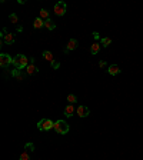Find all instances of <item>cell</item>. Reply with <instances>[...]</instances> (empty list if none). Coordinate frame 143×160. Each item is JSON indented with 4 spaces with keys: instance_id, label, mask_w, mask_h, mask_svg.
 <instances>
[{
    "instance_id": "cell-21",
    "label": "cell",
    "mask_w": 143,
    "mask_h": 160,
    "mask_svg": "<svg viewBox=\"0 0 143 160\" xmlns=\"http://www.w3.org/2000/svg\"><path fill=\"white\" fill-rule=\"evenodd\" d=\"M19 160H30V152L24 149V152L20 154V159Z\"/></svg>"
},
{
    "instance_id": "cell-16",
    "label": "cell",
    "mask_w": 143,
    "mask_h": 160,
    "mask_svg": "<svg viewBox=\"0 0 143 160\" xmlns=\"http://www.w3.org/2000/svg\"><path fill=\"white\" fill-rule=\"evenodd\" d=\"M99 50H100V44H99L97 41H95V43L90 46V53H92V55H97Z\"/></svg>"
},
{
    "instance_id": "cell-10",
    "label": "cell",
    "mask_w": 143,
    "mask_h": 160,
    "mask_svg": "<svg viewBox=\"0 0 143 160\" xmlns=\"http://www.w3.org/2000/svg\"><path fill=\"white\" fill-rule=\"evenodd\" d=\"M37 72H39V69L36 67V64L34 63H30L27 67H26V74H27V76H33V74H36Z\"/></svg>"
},
{
    "instance_id": "cell-7",
    "label": "cell",
    "mask_w": 143,
    "mask_h": 160,
    "mask_svg": "<svg viewBox=\"0 0 143 160\" xmlns=\"http://www.w3.org/2000/svg\"><path fill=\"white\" fill-rule=\"evenodd\" d=\"M1 37H3V43H6V44H13L15 43V34L13 33H7L6 29H3Z\"/></svg>"
},
{
    "instance_id": "cell-1",
    "label": "cell",
    "mask_w": 143,
    "mask_h": 160,
    "mask_svg": "<svg viewBox=\"0 0 143 160\" xmlns=\"http://www.w3.org/2000/svg\"><path fill=\"white\" fill-rule=\"evenodd\" d=\"M29 64H30V59L27 56H24V55H17L16 57H13V66L16 67L17 70L26 69Z\"/></svg>"
},
{
    "instance_id": "cell-18",
    "label": "cell",
    "mask_w": 143,
    "mask_h": 160,
    "mask_svg": "<svg viewBox=\"0 0 143 160\" xmlns=\"http://www.w3.org/2000/svg\"><path fill=\"white\" fill-rule=\"evenodd\" d=\"M9 20H10V23L16 24V26H17V23H19V17H17L16 13H10V15H9Z\"/></svg>"
},
{
    "instance_id": "cell-13",
    "label": "cell",
    "mask_w": 143,
    "mask_h": 160,
    "mask_svg": "<svg viewBox=\"0 0 143 160\" xmlns=\"http://www.w3.org/2000/svg\"><path fill=\"white\" fill-rule=\"evenodd\" d=\"M43 26H45V20H42L40 17H36L34 22H33V27L34 29H42Z\"/></svg>"
},
{
    "instance_id": "cell-15",
    "label": "cell",
    "mask_w": 143,
    "mask_h": 160,
    "mask_svg": "<svg viewBox=\"0 0 143 160\" xmlns=\"http://www.w3.org/2000/svg\"><path fill=\"white\" fill-rule=\"evenodd\" d=\"M43 57L47 60L49 63H52V62L55 60V57H53V55H52V52H49V50H43Z\"/></svg>"
},
{
    "instance_id": "cell-26",
    "label": "cell",
    "mask_w": 143,
    "mask_h": 160,
    "mask_svg": "<svg viewBox=\"0 0 143 160\" xmlns=\"http://www.w3.org/2000/svg\"><path fill=\"white\" fill-rule=\"evenodd\" d=\"M17 3H19V4H24L26 1H24V0H17Z\"/></svg>"
},
{
    "instance_id": "cell-5",
    "label": "cell",
    "mask_w": 143,
    "mask_h": 160,
    "mask_svg": "<svg viewBox=\"0 0 143 160\" xmlns=\"http://www.w3.org/2000/svg\"><path fill=\"white\" fill-rule=\"evenodd\" d=\"M10 64H13V57L7 53H1L0 55V66L1 67H9Z\"/></svg>"
},
{
    "instance_id": "cell-22",
    "label": "cell",
    "mask_w": 143,
    "mask_h": 160,
    "mask_svg": "<svg viewBox=\"0 0 143 160\" xmlns=\"http://www.w3.org/2000/svg\"><path fill=\"white\" fill-rule=\"evenodd\" d=\"M24 149H26V150H29V152H33V150H34V144H33V143H26Z\"/></svg>"
},
{
    "instance_id": "cell-11",
    "label": "cell",
    "mask_w": 143,
    "mask_h": 160,
    "mask_svg": "<svg viewBox=\"0 0 143 160\" xmlns=\"http://www.w3.org/2000/svg\"><path fill=\"white\" fill-rule=\"evenodd\" d=\"M107 73H109L110 76H116V74L120 73V67L117 64H110V66L107 67Z\"/></svg>"
},
{
    "instance_id": "cell-20",
    "label": "cell",
    "mask_w": 143,
    "mask_h": 160,
    "mask_svg": "<svg viewBox=\"0 0 143 160\" xmlns=\"http://www.w3.org/2000/svg\"><path fill=\"white\" fill-rule=\"evenodd\" d=\"M112 43V39L110 37H103V39H100V44L103 46V47H107V46H110Z\"/></svg>"
},
{
    "instance_id": "cell-4",
    "label": "cell",
    "mask_w": 143,
    "mask_h": 160,
    "mask_svg": "<svg viewBox=\"0 0 143 160\" xmlns=\"http://www.w3.org/2000/svg\"><path fill=\"white\" fill-rule=\"evenodd\" d=\"M66 10H67V4L64 3V1H57L55 4V15L56 16H59V17H62L66 15Z\"/></svg>"
},
{
    "instance_id": "cell-24",
    "label": "cell",
    "mask_w": 143,
    "mask_h": 160,
    "mask_svg": "<svg viewBox=\"0 0 143 160\" xmlns=\"http://www.w3.org/2000/svg\"><path fill=\"white\" fill-rule=\"evenodd\" d=\"M99 66H100V67H107V63H106L104 60H100V62H99Z\"/></svg>"
},
{
    "instance_id": "cell-19",
    "label": "cell",
    "mask_w": 143,
    "mask_h": 160,
    "mask_svg": "<svg viewBox=\"0 0 143 160\" xmlns=\"http://www.w3.org/2000/svg\"><path fill=\"white\" fill-rule=\"evenodd\" d=\"M67 102H69L70 104L77 103V96H76V95H73V93H69V95H67Z\"/></svg>"
},
{
    "instance_id": "cell-9",
    "label": "cell",
    "mask_w": 143,
    "mask_h": 160,
    "mask_svg": "<svg viewBox=\"0 0 143 160\" xmlns=\"http://www.w3.org/2000/svg\"><path fill=\"white\" fill-rule=\"evenodd\" d=\"M76 112V107H74V104H67L66 107H64V114H66V117H72L73 114Z\"/></svg>"
},
{
    "instance_id": "cell-2",
    "label": "cell",
    "mask_w": 143,
    "mask_h": 160,
    "mask_svg": "<svg viewBox=\"0 0 143 160\" xmlns=\"http://www.w3.org/2000/svg\"><path fill=\"white\" fill-rule=\"evenodd\" d=\"M55 132L59 135H67L69 133V124L64 121V120H57L55 121Z\"/></svg>"
},
{
    "instance_id": "cell-8",
    "label": "cell",
    "mask_w": 143,
    "mask_h": 160,
    "mask_svg": "<svg viewBox=\"0 0 143 160\" xmlns=\"http://www.w3.org/2000/svg\"><path fill=\"white\" fill-rule=\"evenodd\" d=\"M77 46H79L77 39H70L69 41H67V46H66V49H64V53H70V52H73V50H76Z\"/></svg>"
},
{
    "instance_id": "cell-14",
    "label": "cell",
    "mask_w": 143,
    "mask_h": 160,
    "mask_svg": "<svg viewBox=\"0 0 143 160\" xmlns=\"http://www.w3.org/2000/svg\"><path fill=\"white\" fill-rule=\"evenodd\" d=\"M39 17L42 19V20H45V22L49 20V19H50V16H49V10H46V9H42V10L39 12Z\"/></svg>"
},
{
    "instance_id": "cell-6",
    "label": "cell",
    "mask_w": 143,
    "mask_h": 160,
    "mask_svg": "<svg viewBox=\"0 0 143 160\" xmlns=\"http://www.w3.org/2000/svg\"><path fill=\"white\" fill-rule=\"evenodd\" d=\"M76 112H77V116H79V117H88L89 114H90L89 107L88 106H85V104H79L77 109H76Z\"/></svg>"
},
{
    "instance_id": "cell-3",
    "label": "cell",
    "mask_w": 143,
    "mask_h": 160,
    "mask_svg": "<svg viewBox=\"0 0 143 160\" xmlns=\"http://www.w3.org/2000/svg\"><path fill=\"white\" fill-rule=\"evenodd\" d=\"M53 127H55V121H52L50 119H42L37 123V129H39L40 132H49Z\"/></svg>"
},
{
    "instance_id": "cell-25",
    "label": "cell",
    "mask_w": 143,
    "mask_h": 160,
    "mask_svg": "<svg viewBox=\"0 0 143 160\" xmlns=\"http://www.w3.org/2000/svg\"><path fill=\"white\" fill-rule=\"evenodd\" d=\"M93 37H95L96 40H99V33H97V32H95V33H93Z\"/></svg>"
},
{
    "instance_id": "cell-23",
    "label": "cell",
    "mask_w": 143,
    "mask_h": 160,
    "mask_svg": "<svg viewBox=\"0 0 143 160\" xmlns=\"http://www.w3.org/2000/svg\"><path fill=\"white\" fill-rule=\"evenodd\" d=\"M50 64H52V67H53L55 70H56V69H59V67H60V63H59L57 60H53V62H52Z\"/></svg>"
},
{
    "instance_id": "cell-12",
    "label": "cell",
    "mask_w": 143,
    "mask_h": 160,
    "mask_svg": "<svg viewBox=\"0 0 143 160\" xmlns=\"http://www.w3.org/2000/svg\"><path fill=\"white\" fill-rule=\"evenodd\" d=\"M12 76H13V77H15L16 80L22 81V80H24V77H26L27 74H23V73H22V70H17V69H15V70L12 72Z\"/></svg>"
},
{
    "instance_id": "cell-17",
    "label": "cell",
    "mask_w": 143,
    "mask_h": 160,
    "mask_svg": "<svg viewBox=\"0 0 143 160\" xmlns=\"http://www.w3.org/2000/svg\"><path fill=\"white\" fill-rule=\"evenodd\" d=\"M45 27H46L47 30H55V29H56V24H55V22H53L52 19H49V20H46V22H45Z\"/></svg>"
}]
</instances>
